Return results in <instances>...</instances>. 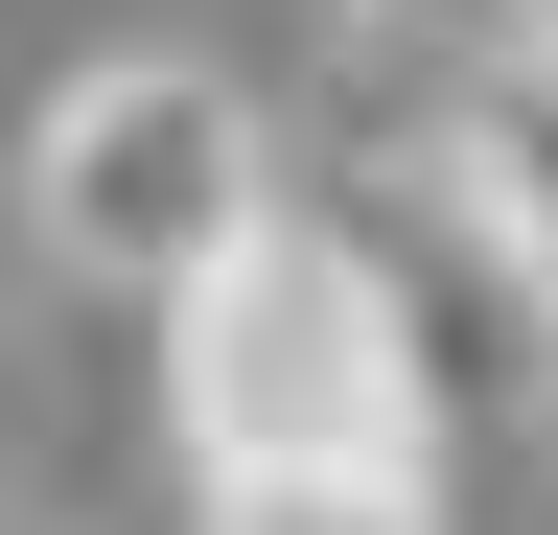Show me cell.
I'll list each match as a JSON object with an SVG mask.
<instances>
[{
	"instance_id": "obj_3",
	"label": "cell",
	"mask_w": 558,
	"mask_h": 535,
	"mask_svg": "<svg viewBox=\"0 0 558 535\" xmlns=\"http://www.w3.org/2000/svg\"><path fill=\"white\" fill-rule=\"evenodd\" d=\"M442 210H465L488 280H512V326H558V24L465 47V94H442Z\"/></svg>"
},
{
	"instance_id": "obj_1",
	"label": "cell",
	"mask_w": 558,
	"mask_h": 535,
	"mask_svg": "<svg viewBox=\"0 0 558 535\" xmlns=\"http://www.w3.org/2000/svg\"><path fill=\"white\" fill-rule=\"evenodd\" d=\"M163 420H186V489H442L418 280L349 210L256 186V210L163 280Z\"/></svg>"
},
{
	"instance_id": "obj_4",
	"label": "cell",
	"mask_w": 558,
	"mask_h": 535,
	"mask_svg": "<svg viewBox=\"0 0 558 535\" xmlns=\"http://www.w3.org/2000/svg\"><path fill=\"white\" fill-rule=\"evenodd\" d=\"M209 535H442V489H209Z\"/></svg>"
},
{
	"instance_id": "obj_2",
	"label": "cell",
	"mask_w": 558,
	"mask_h": 535,
	"mask_svg": "<svg viewBox=\"0 0 558 535\" xmlns=\"http://www.w3.org/2000/svg\"><path fill=\"white\" fill-rule=\"evenodd\" d=\"M256 186H279V141H256V94L209 71V47H117V71H70L24 117V233L70 280H117V303H163Z\"/></svg>"
}]
</instances>
